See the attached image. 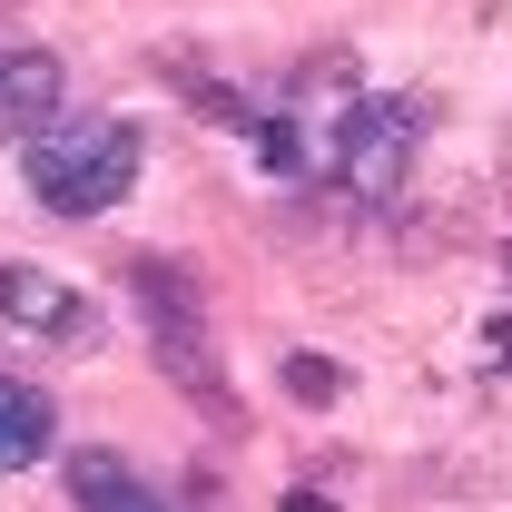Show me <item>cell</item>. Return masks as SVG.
I'll return each mask as SVG.
<instances>
[{
	"label": "cell",
	"mask_w": 512,
	"mask_h": 512,
	"mask_svg": "<svg viewBox=\"0 0 512 512\" xmlns=\"http://www.w3.org/2000/svg\"><path fill=\"white\" fill-rule=\"evenodd\" d=\"M286 394H296V404H335V394H345V375H335L325 355H286Z\"/></svg>",
	"instance_id": "ba28073f"
},
{
	"label": "cell",
	"mask_w": 512,
	"mask_h": 512,
	"mask_svg": "<svg viewBox=\"0 0 512 512\" xmlns=\"http://www.w3.org/2000/svg\"><path fill=\"white\" fill-rule=\"evenodd\" d=\"M138 306H148V355H158V375L178 384L188 404H207L217 424L237 414V394L217 375V355H207V316H197V286L188 276H168V266H138Z\"/></svg>",
	"instance_id": "3957f363"
},
{
	"label": "cell",
	"mask_w": 512,
	"mask_h": 512,
	"mask_svg": "<svg viewBox=\"0 0 512 512\" xmlns=\"http://www.w3.org/2000/svg\"><path fill=\"white\" fill-rule=\"evenodd\" d=\"M0 325H20V335H40V345H60V355L99 345V306H89L79 286H60V276L20 266V256H0Z\"/></svg>",
	"instance_id": "277c9868"
},
{
	"label": "cell",
	"mask_w": 512,
	"mask_h": 512,
	"mask_svg": "<svg viewBox=\"0 0 512 512\" xmlns=\"http://www.w3.org/2000/svg\"><path fill=\"white\" fill-rule=\"evenodd\" d=\"M69 503L79 512H178L138 463H119V453H69Z\"/></svg>",
	"instance_id": "8992f818"
},
{
	"label": "cell",
	"mask_w": 512,
	"mask_h": 512,
	"mask_svg": "<svg viewBox=\"0 0 512 512\" xmlns=\"http://www.w3.org/2000/svg\"><path fill=\"white\" fill-rule=\"evenodd\" d=\"M286 512H335V503H325V493H286Z\"/></svg>",
	"instance_id": "9c48e42d"
},
{
	"label": "cell",
	"mask_w": 512,
	"mask_h": 512,
	"mask_svg": "<svg viewBox=\"0 0 512 512\" xmlns=\"http://www.w3.org/2000/svg\"><path fill=\"white\" fill-rule=\"evenodd\" d=\"M60 119V60L30 40H0V148H30Z\"/></svg>",
	"instance_id": "5b68a950"
},
{
	"label": "cell",
	"mask_w": 512,
	"mask_h": 512,
	"mask_svg": "<svg viewBox=\"0 0 512 512\" xmlns=\"http://www.w3.org/2000/svg\"><path fill=\"white\" fill-rule=\"evenodd\" d=\"M20 178L50 217H109L128 188H138V128L99 119V109H60L20 148Z\"/></svg>",
	"instance_id": "6da1fadb"
},
{
	"label": "cell",
	"mask_w": 512,
	"mask_h": 512,
	"mask_svg": "<svg viewBox=\"0 0 512 512\" xmlns=\"http://www.w3.org/2000/svg\"><path fill=\"white\" fill-rule=\"evenodd\" d=\"M424 128H434V99H414V89L365 99V109H355V128H345V148H335V168H325V188H345V197H365V207H384V197L414 178Z\"/></svg>",
	"instance_id": "7a4b0ae2"
},
{
	"label": "cell",
	"mask_w": 512,
	"mask_h": 512,
	"mask_svg": "<svg viewBox=\"0 0 512 512\" xmlns=\"http://www.w3.org/2000/svg\"><path fill=\"white\" fill-rule=\"evenodd\" d=\"M60 434V414H50V394L40 384H10L0 375V473H20V463H40Z\"/></svg>",
	"instance_id": "52a82bcc"
}]
</instances>
